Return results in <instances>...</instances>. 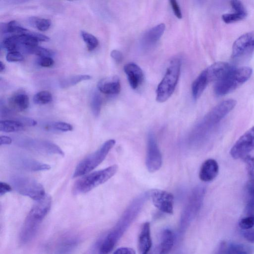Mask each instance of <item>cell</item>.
<instances>
[{
    "label": "cell",
    "instance_id": "ac0fdd59",
    "mask_svg": "<svg viewBox=\"0 0 254 254\" xmlns=\"http://www.w3.org/2000/svg\"><path fill=\"white\" fill-rule=\"evenodd\" d=\"M218 172L219 166L217 161L213 159H208L202 164L199 172V177L203 182H210L216 177Z\"/></svg>",
    "mask_w": 254,
    "mask_h": 254
},
{
    "label": "cell",
    "instance_id": "6da1fadb",
    "mask_svg": "<svg viewBox=\"0 0 254 254\" xmlns=\"http://www.w3.org/2000/svg\"><path fill=\"white\" fill-rule=\"evenodd\" d=\"M234 99L224 100L212 109L192 130L189 140L190 144L196 145L215 124L220 122L235 107Z\"/></svg>",
    "mask_w": 254,
    "mask_h": 254
},
{
    "label": "cell",
    "instance_id": "9a60e30c",
    "mask_svg": "<svg viewBox=\"0 0 254 254\" xmlns=\"http://www.w3.org/2000/svg\"><path fill=\"white\" fill-rule=\"evenodd\" d=\"M254 40V32H248L239 37L233 45L232 57H240L247 52L253 49Z\"/></svg>",
    "mask_w": 254,
    "mask_h": 254
},
{
    "label": "cell",
    "instance_id": "60d3db41",
    "mask_svg": "<svg viewBox=\"0 0 254 254\" xmlns=\"http://www.w3.org/2000/svg\"><path fill=\"white\" fill-rule=\"evenodd\" d=\"M38 64L42 67H49L54 64V61L50 57H41L39 60Z\"/></svg>",
    "mask_w": 254,
    "mask_h": 254
},
{
    "label": "cell",
    "instance_id": "d6986e66",
    "mask_svg": "<svg viewBox=\"0 0 254 254\" xmlns=\"http://www.w3.org/2000/svg\"><path fill=\"white\" fill-rule=\"evenodd\" d=\"M97 88L104 94H118L121 91L120 79L117 76L102 79L99 81Z\"/></svg>",
    "mask_w": 254,
    "mask_h": 254
},
{
    "label": "cell",
    "instance_id": "8d00e7d4",
    "mask_svg": "<svg viewBox=\"0 0 254 254\" xmlns=\"http://www.w3.org/2000/svg\"><path fill=\"white\" fill-rule=\"evenodd\" d=\"M239 226L245 230L251 229L254 226V216H248L242 219L239 222Z\"/></svg>",
    "mask_w": 254,
    "mask_h": 254
},
{
    "label": "cell",
    "instance_id": "ffe728a7",
    "mask_svg": "<svg viewBox=\"0 0 254 254\" xmlns=\"http://www.w3.org/2000/svg\"><path fill=\"white\" fill-rule=\"evenodd\" d=\"M151 246L150 223L146 222L142 225L138 236V247L139 254H148Z\"/></svg>",
    "mask_w": 254,
    "mask_h": 254
},
{
    "label": "cell",
    "instance_id": "74e56055",
    "mask_svg": "<svg viewBox=\"0 0 254 254\" xmlns=\"http://www.w3.org/2000/svg\"><path fill=\"white\" fill-rule=\"evenodd\" d=\"M29 35L37 39L39 41L48 42L50 40L49 37L41 33L31 31L24 28L21 35Z\"/></svg>",
    "mask_w": 254,
    "mask_h": 254
},
{
    "label": "cell",
    "instance_id": "f1b7e54d",
    "mask_svg": "<svg viewBox=\"0 0 254 254\" xmlns=\"http://www.w3.org/2000/svg\"><path fill=\"white\" fill-rule=\"evenodd\" d=\"M228 251L231 254H254V247L241 244H232Z\"/></svg>",
    "mask_w": 254,
    "mask_h": 254
},
{
    "label": "cell",
    "instance_id": "5bb4252c",
    "mask_svg": "<svg viewBox=\"0 0 254 254\" xmlns=\"http://www.w3.org/2000/svg\"><path fill=\"white\" fill-rule=\"evenodd\" d=\"M205 188L201 186L194 188L192 190L183 213L184 218L193 217L199 211L205 194Z\"/></svg>",
    "mask_w": 254,
    "mask_h": 254
},
{
    "label": "cell",
    "instance_id": "816d5d0a",
    "mask_svg": "<svg viewBox=\"0 0 254 254\" xmlns=\"http://www.w3.org/2000/svg\"><path fill=\"white\" fill-rule=\"evenodd\" d=\"M4 69H5V65L1 61H0V72L3 71L4 70Z\"/></svg>",
    "mask_w": 254,
    "mask_h": 254
},
{
    "label": "cell",
    "instance_id": "30bf717a",
    "mask_svg": "<svg viewBox=\"0 0 254 254\" xmlns=\"http://www.w3.org/2000/svg\"><path fill=\"white\" fill-rule=\"evenodd\" d=\"M254 149V126L245 132L233 145L230 153L235 159L245 158Z\"/></svg>",
    "mask_w": 254,
    "mask_h": 254
},
{
    "label": "cell",
    "instance_id": "83f0119b",
    "mask_svg": "<svg viewBox=\"0 0 254 254\" xmlns=\"http://www.w3.org/2000/svg\"><path fill=\"white\" fill-rule=\"evenodd\" d=\"M2 45L3 47L9 52L18 51L22 47L17 35H13L5 38Z\"/></svg>",
    "mask_w": 254,
    "mask_h": 254
},
{
    "label": "cell",
    "instance_id": "db71d44e",
    "mask_svg": "<svg viewBox=\"0 0 254 254\" xmlns=\"http://www.w3.org/2000/svg\"><path fill=\"white\" fill-rule=\"evenodd\" d=\"M228 254H231L230 253V252H229V251H228Z\"/></svg>",
    "mask_w": 254,
    "mask_h": 254
},
{
    "label": "cell",
    "instance_id": "e0dca14e",
    "mask_svg": "<svg viewBox=\"0 0 254 254\" xmlns=\"http://www.w3.org/2000/svg\"><path fill=\"white\" fill-rule=\"evenodd\" d=\"M126 73L131 87L135 89L142 83L144 76L140 67L136 64L131 63L124 66Z\"/></svg>",
    "mask_w": 254,
    "mask_h": 254
},
{
    "label": "cell",
    "instance_id": "603a6c76",
    "mask_svg": "<svg viewBox=\"0 0 254 254\" xmlns=\"http://www.w3.org/2000/svg\"><path fill=\"white\" fill-rule=\"evenodd\" d=\"M10 107L13 110L21 112L26 110L29 105L28 96L23 93L12 95L8 100Z\"/></svg>",
    "mask_w": 254,
    "mask_h": 254
},
{
    "label": "cell",
    "instance_id": "9c48e42d",
    "mask_svg": "<svg viewBox=\"0 0 254 254\" xmlns=\"http://www.w3.org/2000/svg\"><path fill=\"white\" fill-rule=\"evenodd\" d=\"M79 238L71 233H65L58 236L48 246L52 254H70L78 245Z\"/></svg>",
    "mask_w": 254,
    "mask_h": 254
},
{
    "label": "cell",
    "instance_id": "52a82bcc",
    "mask_svg": "<svg viewBox=\"0 0 254 254\" xmlns=\"http://www.w3.org/2000/svg\"><path fill=\"white\" fill-rule=\"evenodd\" d=\"M10 182L17 192L34 200H39L46 195L43 186L30 177L21 175H13L10 178Z\"/></svg>",
    "mask_w": 254,
    "mask_h": 254
},
{
    "label": "cell",
    "instance_id": "681fc988",
    "mask_svg": "<svg viewBox=\"0 0 254 254\" xmlns=\"http://www.w3.org/2000/svg\"><path fill=\"white\" fill-rule=\"evenodd\" d=\"M245 238L251 243H254V230H247L244 233Z\"/></svg>",
    "mask_w": 254,
    "mask_h": 254
},
{
    "label": "cell",
    "instance_id": "d6a6232c",
    "mask_svg": "<svg viewBox=\"0 0 254 254\" xmlns=\"http://www.w3.org/2000/svg\"><path fill=\"white\" fill-rule=\"evenodd\" d=\"M52 94L48 91H41L37 93L33 97V101L36 104L44 105L52 101Z\"/></svg>",
    "mask_w": 254,
    "mask_h": 254
},
{
    "label": "cell",
    "instance_id": "836d02e7",
    "mask_svg": "<svg viewBox=\"0 0 254 254\" xmlns=\"http://www.w3.org/2000/svg\"><path fill=\"white\" fill-rule=\"evenodd\" d=\"M24 50L28 53L36 55L40 57V58L51 57L53 54V52L51 50L38 46L32 48H25Z\"/></svg>",
    "mask_w": 254,
    "mask_h": 254
},
{
    "label": "cell",
    "instance_id": "44dd1931",
    "mask_svg": "<svg viewBox=\"0 0 254 254\" xmlns=\"http://www.w3.org/2000/svg\"><path fill=\"white\" fill-rule=\"evenodd\" d=\"M165 29V25L164 23H160L150 29L142 38V46L148 48L156 44L164 33Z\"/></svg>",
    "mask_w": 254,
    "mask_h": 254
},
{
    "label": "cell",
    "instance_id": "2e32d148",
    "mask_svg": "<svg viewBox=\"0 0 254 254\" xmlns=\"http://www.w3.org/2000/svg\"><path fill=\"white\" fill-rule=\"evenodd\" d=\"M233 68L228 63L219 62L214 63L204 70L209 82H217L227 75Z\"/></svg>",
    "mask_w": 254,
    "mask_h": 254
},
{
    "label": "cell",
    "instance_id": "f6af8a7d",
    "mask_svg": "<svg viewBox=\"0 0 254 254\" xmlns=\"http://www.w3.org/2000/svg\"><path fill=\"white\" fill-rule=\"evenodd\" d=\"M251 199L247 206L246 211L248 216H254V195L251 196Z\"/></svg>",
    "mask_w": 254,
    "mask_h": 254
},
{
    "label": "cell",
    "instance_id": "ba28073f",
    "mask_svg": "<svg viewBox=\"0 0 254 254\" xmlns=\"http://www.w3.org/2000/svg\"><path fill=\"white\" fill-rule=\"evenodd\" d=\"M16 144L20 147L39 153L64 156V151L59 146L48 140L24 137L17 139Z\"/></svg>",
    "mask_w": 254,
    "mask_h": 254
},
{
    "label": "cell",
    "instance_id": "f907efd6",
    "mask_svg": "<svg viewBox=\"0 0 254 254\" xmlns=\"http://www.w3.org/2000/svg\"><path fill=\"white\" fill-rule=\"evenodd\" d=\"M12 142V139L7 136L2 135L0 137V145L10 144Z\"/></svg>",
    "mask_w": 254,
    "mask_h": 254
},
{
    "label": "cell",
    "instance_id": "4dcf8cb0",
    "mask_svg": "<svg viewBox=\"0 0 254 254\" xmlns=\"http://www.w3.org/2000/svg\"><path fill=\"white\" fill-rule=\"evenodd\" d=\"M80 34L89 51L94 50L98 46V40L93 35L85 31H81Z\"/></svg>",
    "mask_w": 254,
    "mask_h": 254
},
{
    "label": "cell",
    "instance_id": "d590c367",
    "mask_svg": "<svg viewBox=\"0 0 254 254\" xmlns=\"http://www.w3.org/2000/svg\"><path fill=\"white\" fill-rule=\"evenodd\" d=\"M48 127L61 131H71L73 129V127L70 124L63 122H56L51 123L48 125Z\"/></svg>",
    "mask_w": 254,
    "mask_h": 254
},
{
    "label": "cell",
    "instance_id": "e575fe53",
    "mask_svg": "<svg viewBox=\"0 0 254 254\" xmlns=\"http://www.w3.org/2000/svg\"><path fill=\"white\" fill-rule=\"evenodd\" d=\"M247 13H240L235 12L232 13L224 14L222 16L223 21L226 23H231L245 19Z\"/></svg>",
    "mask_w": 254,
    "mask_h": 254
},
{
    "label": "cell",
    "instance_id": "7402d4cb",
    "mask_svg": "<svg viewBox=\"0 0 254 254\" xmlns=\"http://www.w3.org/2000/svg\"><path fill=\"white\" fill-rule=\"evenodd\" d=\"M174 243V236L170 230H165L162 235L161 240L156 247L152 254H168Z\"/></svg>",
    "mask_w": 254,
    "mask_h": 254
},
{
    "label": "cell",
    "instance_id": "ee69618b",
    "mask_svg": "<svg viewBox=\"0 0 254 254\" xmlns=\"http://www.w3.org/2000/svg\"><path fill=\"white\" fill-rule=\"evenodd\" d=\"M17 121L22 123L25 126H35L37 124L36 121L27 117H20Z\"/></svg>",
    "mask_w": 254,
    "mask_h": 254
},
{
    "label": "cell",
    "instance_id": "ab89813d",
    "mask_svg": "<svg viewBox=\"0 0 254 254\" xmlns=\"http://www.w3.org/2000/svg\"><path fill=\"white\" fill-rule=\"evenodd\" d=\"M231 5L235 12L247 13L246 9L242 2L240 0H233L230 1Z\"/></svg>",
    "mask_w": 254,
    "mask_h": 254
},
{
    "label": "cell",
    "instance_id": "7a4b0ae2",
    "mask_svg": "<svg viewBox=\"0 0 254 254\" xmlns=\"http://www.w3.org/2000/svg\"><path fill=\"white\" fill-rule=\"evenodd\" d=\"M51 204V196L46 194L33 206L24 222L20 233L21 243H28L34 237L42 221L49 212Z\"/></svg>",
    "mask_w": 254,
    "mask_h": 254
},
{
    "label": "cell",
    "instance_id": "8992f818",
    "mask_svg": "<svg viewBox=\"0 0 254 254\" xmlns=\"http://www.w3.org/2000/svg\"><path fill=\"white\" fill-rule=\"evenodd\" d=\"M115 143L114 139L107 140L97 150L83 159L76 166L73 178L84 175L96 168L105 159Z\"/></svg>",
    "mask_w": 254,
    "mask_h": 254
},
{
    "label": "cell",
    "instance_id": "f35d334b",
    "mask_svg": "<svg viewBox=\"0 0 254 254\" xmlns=\"http://www.w3.org/2000/svg\"><path fill=\"white\" fill-rule=\"evenodd\" d=\"M23 59V55L18 51L9 52L6 56V60L8 62H20Z\"/></svg>",
    "mask_w": 254,
    "mask_h": 254
},
{
    "label": "cell",
    "instance_id": "f546056e",
    "mask_svg": "<svg viewBox=\"0 0 254 254\" xmlns=\"http://www.w3.org/2000/svg\"><path fill=\"white\" fill-rule=\"evenodd\" d=\"M102 99L100 94L97 91H94L91 97L90 106L92 112L95 117L99 116L102 106Z\"/></svg>",
    "mask_w": 254,
    "mask_h": 254
},
{
    "label": "cell",
    "instance_id": "f5cc1de1",
    "mask_svg": "<svg viewBox=\"0 0 254 254\" xmlns=\"http://www.w3.org/2000/svg\"><path fill=\"white\" fill-rule=\"evenodd\" d=\"M253 47L254 48V41H253Z\"/></svg>",
    "mask_w": 254,
    "mask_h": 254
},
{
    "label": "cell",
    "instance_id": "3957f363",
    "mask_svg": "<svg viewBox=\"0 0 254 254\" xmlns=\"http://www.w3.org/2000/svg\"><path fill=\"white\" fill-rule=\"evenodd\" d=\"M252 72V69L248 66L233 68L224 78L216 82L215 94L221 96L233 91L247 81Z\"/></svg>",
    "mask_w": 254,
    "mask_h": 254
},
{
    "label": "cell",
    "instance_id": "7dc6e473",
    "mask_svg": "<svg viewBox=\"0 0 254 254\" xmlns=\"http://www.w3.org/2000/svg\"><path fill=\"white\" fill-rule=\"evenodd\" d=\"M111 56L117 63H120L123 60L122 53L117 50H114L111 52Z\"/></svg>",
    "mask_w": 254,
    "mask_h": 254
},
{
    "label": "cell",
    "instance_id": "b9f144b4",
    "mask_svg": "<svg viewBox=\"0 0 254 254\" xmlns=\"http://www.w3.org/2000/svg\"><path fill=\"white\" fill-rule=\"evenodd\" d=\"M170 4L173 12L177 17L181 19L182 14L178 2L175 0H171L170 1Z\"/></svg>",
    "mask_w": 254,
    "mask_h": 254
},
{
    "label": "cell",
    "instance_id": "7c38bea8",
    "mask_svg": "<svg viewBox=\"0 0 254 254\" xmlns=\"http://www.w3.org/2000/svg\"><path fill=\"white\" fill-rule=\"evenodd\" d=\"M10 162L15 167L30 171H46L51 166L47 164L39 162L24 154L16 153L11 157Z\"/></svg>",
    "mask_w": 254,
    "mask_h": 254
},
{
    "label": "cell",
    "instance_id": "5b68a950",
    "mask_svg": "<svg viewBox=\"0 0 254 254\" xmlns=\"http://www.w3.org/2000/svg\"><path fill=\"white\" fill-rule=\"evenodd\" d=\"M181 62L179 59L172 60L165 74L156 90V100L160 103L167 100L173 94L179 80Z\"/></svg>",
    "mask_w": 254,
    "mask_h": 254
},
{
    "label": "cell",
    "instance_id": "4316f807",
    "mask_svg": "<svg viewBox=\"0 0 254 254\" xmlns=\"http://www.w3.org/2000/svg\"><path fill=\"white\" fill-rule=\"evenodd\" d=\"M25 126L17 120H3L0 122V130L5 132H12L24 129Z\"/></svg>",
    "mask_w": 254,
    "mask_h": 254
},
{
    "label": "cell",
    "instance_id": "cb8c5ba5",
    "mask_svg": "<svg viewBox=\"0 0 254 254\" xmlns=\"http://www.w3.org/2000/svg\"><path fill=\"white\" fill-rule=\"evenodd\" d=\"M208 83L209 81L204 70L192 83L191 91L194 99H197L201 96Z\"/></svg>",
    "mask_w": 254,
    "mask_h": 254
},
{
    "label": "cell",
    "instance_id": "8fae6325",
    "mask_svg": "<svg viewBox=\"0 0 254 254\" xmlns=\"http://www.w3.org/2000/svg\"><path fill=\"white\" fill-rule=\"evenodd\" d=\"M162 157L155 136L152 132L148 134L146 157V165L150 172H155L161 167Z\"/></svg>",
    "mask_w": 254,
    "mask_h": 254
},
{
    "label": "cell",
    "instance_id": "1f68e13d",
    "mask_svg": "<svg viewBox=\"0 0 254 254\" xmlns=\"http://www.w3.org/2000/svg\"><path fill=\"white\" fill-rule=\"evenodd\" d=\"M30 23L41 31L47 30L51 24V20L49 19L35 17L30 18Z\"/></svg>",
    "mask_w": 254,
    "mask_h": 254
},
{
    "label": "cell",
    "instance_id": "c3c4849f",
    "mask_svg": "<svg viewBox=\"0 0 254 254\" xmlns=\"http://www.w3.org/2000/svg\"><path fill=\"white\" fill-rule=\"evenodd\" d=\"M12 190L11 187L7 184L4 182H0V195L5 194L10 191Z\"/></svg>",
    "mask_w": 254,
    "mask_h": 254
},
{
    "label": "cell",
    "instance_id": "bcb514c9",
    "mask_svg": "<svg viewBox=\"0 0 254 254\" xmlns=\"http://www.w3.org/2000/svg\"><path fill=\"white\" fill-rule=\"evenodd\" d=\"M113 254H135V252L131 248L122 247L116 250Z\"/></svg>",
    "mask_w": 254,
    "mask_h": 254
},
{
    "label": "cell",
    "instance_id": "d4e9b609",
    "mask_svg": "<svg viewBox=\"0 0 254 254\" xmlns=\"http://www.w3.org/2000/svg\"><path fill=\"white\" fill-rule=\"evenodd\" d=\"M246 165L248 181L247 188L251 196L254 195V157L247 156L243 159Z\"/></svg>",
    "mask_w": 254,
    "mask_h": 254
},
{
    "label": "cell",
    "instance_id": "277c9868",
    "mask_svg": "<svg viewBox=\"0 0 254 254\" xmlns=\"http://www.w3.org/2000/svg\"><path fill=\"white\" fill-rule=\"evenodd\" d=\"M118 168L117 165H113L81 178L74 185L73 193L81 194L88 192L111 178L116 173Z\"/></svg>",
    "mask_w": 254,
    "mask_h": 254
},
{
    "label": "cell",
    "instance_id": "7bdbcfd3",
    "mask_svg": "<svg viewBox=\"0 0 254 254\" xmlns=\"http://www.w3.org/2000/svg\"><path fill=\"white\" fill-rule=\"evenodd\" d=\"M102 239L97 240L92 246L86 251L85 254H99V248Z\"/></svg>",
    "mask_w": 254,
    "mask_h": 254
},
{
    "label": "cell",
    "instance_id": "4fadbf2b",
    "mask_svg": "<svg viewBox=\"0 0 254 254\" xmlns=\"http://www.w3.org/2000/svg\"><path fill=\"white\" fill-rule=\"evenodd\" d=\"M150 194L154 205L159 210L167 214L173 213L174 196L171 193L155 189Z\"/></svg>",
    "mask_w": 254,
    "mask_h": 254
},
{
    "label": "cell",
    "instance_id": "484cf974",
    "mask_svg": "<svg viewBox=\"0 0 254 254\" xmlns=\"http://www.w3.org/2000/svg\"><path fill=\"white\" fill-rule=\"evenodd\" d=\"M91 77L87 74H79L63 77L60 80V86L62 88H67L72 86L82 81L91 79Z\"/></svg>",
    "mask_w": 254,
    "mask_h": 254
}]
</instances>
